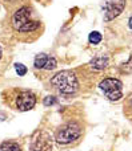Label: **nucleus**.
<instances>
[{
    "mask_svg": "<svg viewBox=\"0 0 132 151\" xmlns=\"http://www.w3.org/2000/svg\"><path fill=\"white\" fill-rule=\"evenodd\" d=\"M51 83L63 94H74L79 88V82L74 72L61 70L55 74L51 80Z\"/></svg>",
    "mask_w": 132,
    "mask_h": 151,
    "instance_id": "f257e3e1",
    "label": "nucleus"
},
{
    "mask_svg": "<svg viewBox=\"0 0 132 151\" xmlns=\"http://www.w3.org/2000/svg\"><path fill=\"white\" fill-rule=\"evenodd\" d=\"M12 25L19 32H32L39 28L40 23L31 19V9L28 7H23L15 12L12 17Z\"/></svg>",
    "mask_w": 132,
    "mask_h": 151,
    "instance_id": "f03ea898",
    "label": "nucleus"
},
{
    "mask_svg": "<svg viewBox=\"0 0 132 151\" xmlns=\"http://www.w3.org/2000/svg\"><path fill=\"white\" fill-rule=\"evenodd\" d=\"M82 135V126L77 122H68L58 129L55 139L61 145H68Z\"/></svg>",
    "mask_w": 132,
    "mask_h": 151,
    "instance_id": "7ed1b4c3",
    "label": "nucleus"
},
{
    "mask_svg": "<svg viewBox=\"0 0 132 151\" xmlns=\"http://www.w3.org/2000/svg\"><path fill=\"white\" fill-rule=\"evenodd\" d=\"M99 86L109 101H119L123 97V83L117 78H106Z\"/></svg>",
    "mask_w": 132,
    "mask_h": 151,
    "instance_id": "20e7f679",
    "label": "nucleus"
},
{
    "mask_svg": "<svg viewBox=\"0 0 132 151\" xmlns=\"http://www.w3.org/2000/svg\"><path fill=\"white\" fill-rule=\"evenodd\" d=\"M29 151H52V138L45 131H36L29 142Z\"/></svg>",
    "mask_w": 132,
    "mask_h": 151,
    "instance_id": "39448f33",
    "label": "nucleus"
},
{
    "mask_svg": "<svg viewBox=\"0 0 132 151\" xmlns=\"http://www.w3.org/2000/svg\"><path fill=\"white\" fill-rule=\"evenodd\" d=\"M36 105V97L32 91L23 90L16 97V106L20 111H28Z\"/></svg>",
    "mask_w": 132,
    "mask_h": 151,
    "instance_id": "423d86ee",
    "label": "nucleus"
},
{
    "mask_svg": "<svg viewBox=\"0 0 132 151\" xmlns=\"http://www.w3.org/2000/svg\"><path fill=\"white\" fill-rule=\"evenodd\" d=\"M125 7V0H109L106 4V9H104V19L107 21L112 20V19L117 17L120 13L124 11Z\"/></svg>",
    "mask_w": 132,
    "mask_h": 151,
    "instance_id": "0eeeda50",
    "label": "nucleus"
},
{
    "mask_svg": "<svg viewBox=\"0 0 132 151\" xmlns=\"http://www.w3.org/2000/svg\"><path fill=\"white\" fill-rule=\"evenodd\" d=\"M35 66L37 69H45V70H52L58 66L56 58L45 53H39L35 57Z\"/></svg>",
    "mask_w": 132,
    "mask_h": 151,
    "instance_id": "6e6552de",
    "label": "nucleus"
},
{
    "mask_svg": "<svg viewBox=\"0 0 132 151\" xmlns=\"http://www.w3.org/2000/svg\"><path fill=\"white\" fill-rule=\"evenodd\" d=\"M108 63H109V60L107 56L99 55L91 60L90 65H91V68L95 69V70H103V69H106L107 66H108Z\"/></svg>",
    "mask_w": 132,
    "mask_h": 151,
    "instance_id": "1a4fd4ad",
    "label": "nucleus"
},
{
    "mask_svg": "<svg viewBox=\"0 0 132 151\" xmlns=\"http://www.w3.org/2000/svg\"><path fill=\"white\" fill-rule=\"evenodd\" d=\"M0 151H21V147L16 142H3L0 145Z\"/></svg>",
    "mask_w": 132,
    "mask_h": 151,
    "instance_id": "9d476101",
    "label": "nucleus"
},
{
    "mask_svg": "<svg viewBox=\"0 0 132 151\" xmlns=\"http://www.w3.org/2000/svg\"><path fill=\"white\" fill-rule=\"evenodd\" d=\"M101 39H103V36H101V33L100 32H91L90 33V37H88V40H90V42L91 44H93V45H96V44H99V42L101 41Z\"/></svg>",
    "mask_w": 132,
    "mask_h": 151,
    "instance_id": "9b49d317",
    "label": "nucleus"
},
{
    "mask_svg": "<svg viewBox=\"0 0 132 151\" xmlns=\"http://www.w3.org/2000/svg\"><path fill=\"white\" fill-rule=\"evenodd\" d=\"M56 102H58V99H56L55 97H52V96H48V97H45V98H44V101H43V104H44L45 106H52V105H55Z\"/></svg>",
    "mask_w": 132,
    "mask_h": 151,
    "instance_id": "f8f14e48",
    "label": "nucleus"
},
{
    "mask_svg": "<svg viewBox=\"0 0 132 151\" xmlns=\"http://www.w3.org/2000/svg\"><path fill=\"white\" fill-rule=\"evenodd\" d=\"M15 69H16V73H18L19 76H24L27 73V68L23 65V64H16Z\"/></svg>",
    "mask_w": 132,
    "mask_h": 151,
    "instance_id": "ddd939ff",
    "label": "nucleus"
},
{
    "mask_svg": "<svg viewBox=\"0 0 132 151\" xmlns=\"http://www.w3.org/2000/svg\"><path fill=\"white\" fill-rule=\"evenodd\" d=\"M128 25H130V28L132 29V17L130 19V20H128Z\"/></svg>",
    "mask_w": 132,
    "mask_h": 151,
    "instance_id": "4468645a",
    "label": "nucleus"
},
{
    "mask_svg": "<svg viewBox=\"0 0 132 151\" xmlns=\"http://www.w3.org/2000/svg\"><path fill=\"white\" fill-rule=\"evenodd\" d=\"M1 53H3V50H1V47H0V58H1Z\"/></svg>",
    "mask_w": 132,
    "mask_h": 151,
    "instance_id": "2eb2a0df",
    "label": "nucleus"
},
{
    "mask_svg": "<svg viewBox=\"0 0 132 151\" xmlns=\"http://www.w3.org/2000/svg\"><path fill=\"white\" fill-rule=\"evenodd\" d=\"M131 104H132V102H131Z\"/></svg>",
    "mask_w": 132,
    "mask_h": 151,
    "instance_id": "dca6fc26",
    "label": "nucleus"
}]
</instances>
